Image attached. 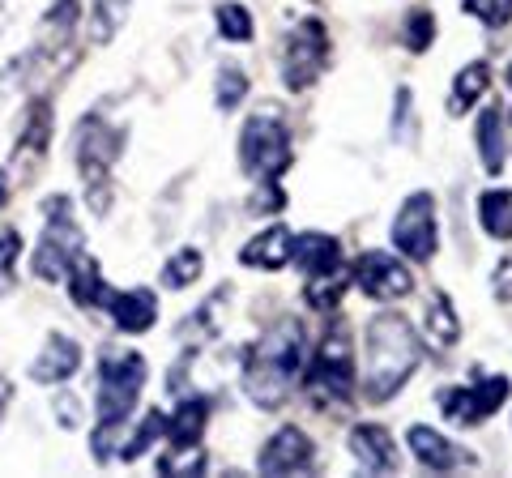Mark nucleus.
<instances>
[{"label":"nucleus","instance_id":"f257e3e1","mask_svg":"<svg viewBox=\"0 0 512 478\" xmlns=\"http://www.w3.org/2000/svg\"><path fill=\"white\" fill-rule=\"evenodd\" d=\"M303 372V325L295 316L269 325L244 355V393L256 410H278Z\"/></svg>","mask_w":512,"mask_h":478},{"label":"nucleus","instance_id":"f03ea898","mask_svg":"<svg viewBox=\"0 0 512 478\" xmlns=\"http://www.w3.org/2000/svg\"><path fill=\"white\" fill-rule=\"evenodd\" d=\"M419 359H423V342L402 312L372 316V325H367V355H363V397L367 402H389L414 376Z\"/></svg>","mask_w":512,"mask_h":478},{"label":"nucleus","instance_id":"7ed1b4c3","mask_svg":"<svg viewBox=\"0 0 512 478\" xmlns=\"http://www.w3.org/2000/svg\"><path fill=\"white\" fill-rule=\"evenodd\" d=\"M141 389H146V359L137 350H107L99 363V389H94V410H99V427H94V457L111 461L116 457V436H124V423L133 414Z\"/></svg>","mask_w":512,"mask_h":478},{"label":"nucleus","instance_id":"20e7f679","mask_svg":"<svg viewBox=\"0 0 512 478\" xmlns=\"http://www.w3.org/2000/svg\"><path fill=\"white\" fill-rule=\"evenodd\" d=\"M359 372H355V346L346 338V325H333L316 346L312 368L303 372V389H308L316 410H338L355 397Z\"/></svg>","mask_w":512,"mask_h":478},{"label":"nucleus","instance_id":"39448f33","mask_svg":"<svg viewBox=\"0 0 512 478\" xmlns=\"http://www.w3.org/2000/svg\"><path fill=\"white\" fill-rule=\"evenodd\" d=\"M239 167L256 184H282V171L291 167V129L278 111H256L239 133Z\"/></svg>","mask_w":512,"mask_h":478},{"label":"nucleus","instance_id":"423d86ee","mask_svg":"<svg viewBox=\"0 0 512 478\" xmlns=\"http://www.w3.org/2000/svg\"><path fill=\"white\" fill-rule=\"evenodd\" d=\"M124 150V133H116L111 124H103V116L82 120V137H77V171H82V184L90 188V205L94 210H107L111 197V167Z\"/></svg>","mask_w":512,"mask_h":478},{"label":"nucleus","instance_id":"0eeeda50","mask_svg":"<svg viewBox=\"0 0 512 478\" xmlns=\"http://www.w3.org/2000/svg\"><path fill=\"white\" fill-rule=\"evenodd\" d=\"M82 252H86V244H82V231H77L69 197H52L47 201V227L35 248V274L43 282H64L69 278V265L82 257Z\"/></svg>","mask_w":512,"mask_h":478},{"label":"nucleus","instance_id":"6e6552de","mask_svg":"<svg viewBox=\"0 0 512 478\" xmlns=\"http://www.w3.org/2000/svg\"><path fill=\"white\" fill-rule=\"evenodd\" d=\"M329 65V35L325 22L303 18L299 26H291V35L282 43V82L291 90H308L316 86V77Z\"/></svg>","mask_w":512,"mask_h":478},{"label":"nucleus","instance_id":"1a4fd4ad","mask_svg":"<svg viewBox=\"0 0 512 478\" xmlns=\"http://www.w3.org/2000/svg\"><path fill=\"white\" fill-rule=\"evenodd\" d=\"M440 227H436V197L431 193H410L402 201V210L393 218V248L402 252L406 261H431L440 244Z\"/></svg>","mask_w":512,"mask_h":478},{"label":"nucleus","instance_id":"9d476101","mask_svg":"<svg viewBox=\"0 0 512 478\" xmlns=\"http://www.w3.org/2000/svg\"><path fill=\"white\" fill-rule=\"evenodd\" d=\"M440 414L457 427H474V423H487L495 410L508 406V380L504 376H478L474 385L466 389H440Z\"/></svg>","mask_w":512,"mask_h":478},{"label":"nucleus","instance_id":"9b49d317","mask_svg":"<svg viewBox=\"0 0 512 478\" xmlns=\"http://www.w3.org/2000/svg\"><path fill=\"white\" fill-rule=\"evenodd\" d=\"M350 278H355L359 291L372 295V299H402V295H410V286H414L406 261L393 257V252H380V248L363 252V257L355 261V274Z\"/></svg>","mask_w":512,"mask_h":478},{"label":"nucleus","instance_id":"f8f14e48","mask_svg":"<svg viewBox=\"0 0 512 478\" xmlns=\"http://www.w3.org/2000/svg\"><path fill=\"white\" fill-rule=\"evenodd\" d=\"M312 457H316V449H312V440L299 432V427H278L274 436L265 440V449H261V474H269V478H278V474H303L312 466Z\"/></svg>","mask_w":512,"mask_h":478},{"label":"nucleus","instance_id":"ddd939ff","mask_svg":"<svg viewBox=\"0 0 512 478\" xmlns=\"http://www.w3.org/2000/svg\"><path fill=\"white\" fill-rule=\"evenodd\" d=\"M346 449H350V457H355L367 474H389V470H397V444H393V436L384 432L380 423L350 427V444H346Z\"/></svg>","mask_w":512,"mask_h":478},{"label":"nucleus","instance_id":"4468645a","mask_svg":"<svg viewBox=\"0 0 512 478\" xmlns=\"http://www.w3.org/2000/svg\"><path fill=\"white\" fill-rule=\"evenodd\" d=\"M77 368H82V346H77L69 333H52L35 355V363H30V376H35L39 385H64Z\"/></svg>","mask_w":512,"mask_h":478},{"label":"nucleus","instance_id":"2eb2a0df","mask_svg":"<svg viewBox=\"0 0 512 478\" xmlns=\"http://www.w3.org/2000/svg\"><path fill=\"white\" fill-rule=\"evenodd\" d=\"M406 440H410V453L419 457V466H427L431 474H448V470L470 466V461H474L466 449H461V444L444 440L440 432H431V427H423V423H414Z\"/></svg>","mask_w":512,"mask_h":478},{"label":"nucleus","instance_id":"dca6fc26","mask_svg":"<svg viewBox=\"0 0 512 478\" xmlns=\"http://www.w3.org/2000/svg\"><path fill=\"white\" fill-rule=\"evenodd\" d=\"M107 312H111V321H116L124 333H146L158 321V299H154V291H146V286H133V291H116V295H111Z\"/></svg>","mask_w":512,"mask_h":478},{"label":"nucleus","instance_id":"f3484780","mask_svg":"<svg viewBox=\"0 0 512 478\" xmlns=\"http://www.w3.org/2000/svg\"><path fill=\"white\" fill-rule=\"evenodd\" d=\"M291 248H295V231L269 227V231H261L256 239H248V244L239 248V261L265 269V274H278V269H286V261H291Z\"/></svg>","mask_w":512,"mask_h":478},{"label":"nucleus","instance_id":"a211bd4d","mask_svg":"<svg viewBox=\"0 0 512 478\" xmlns=\"http://www.w3.org/2000/svg\"><path fill=\"white\" fill-rule=\"evenodd\" d=\"M291 261L303 269V278L325 274V269H338V265H342V244H338V239H333V235L303 231V235H295Z\"/></svg>","mask_w":512,"mask_h":478},{"label":"nucleus","instance_id":"6ab92c4d","mask_svg":"<svg viewBox=\"0 0 512 478\" xmlns=\"http://www.w3.org/2000/svg\"><path fill=\"white\" fill-rule=\"evenodd\" d=\"M64 282H69V291H73V304H77V308H107V304H111V295H116V291H111V286L103 282L99 261L86 257V252L69 265V278H64Z\"/></svg>","mask_w":512,"mask_h":478},{"label":"nucleus","instance_id":"aec40b11","mask_svg":"<svg viewBox=\"0 0 512 478\" xmlns=\"http://www.w3.org/2000/svg\"><path fill=\"white\" fill-rule=\"evenodd\" d=\"M423 338H427L431 350H448L461 338V321H457V312H453V304H448L444 291L431 295L427 316H423Z\"/></svg>","mask_w":512,"mask_h":478},{"label":"nucleus","instance_id":"412c9836","mask_svg":"<svg viewBox=\"0 0 512 478\" xmlns=\"http://www.w3.org/2000/svg\"><path fill=\"white\" fill-rule=\"evenodd\" d=\"M478 154H483V171L500 175L504 171V111L500 107H483V116H478Z\"/></svg>","mask_w":512,"mask_h":478},{"label":"nucleus","instance_id":"4be33fe9","mask_svg":"<svg viewBox=\"0 0 512 478\" xmlns=\"http://www.w3.org/2000/svg\"><path fill=\"white\" fill-rule=\"evenodd\" d=\"M205 419H210V402L201 397H188L180 402V410L167 419V444H201V432H205Z\"/></svg>","mask_w":512,"mask_h":478},{"label":"nucleus","instance_id":"5701e85b","mask_svg":"<svg viewBox=\"0 0 512 478\" xmlns=\"http://www.w3.org/2000/svg\"><path fill=\"white\" fill-rule=\"evenodd\" d=\"M487 86H491L487 60H470V65L457 73V82H453V99H448V111H453V116H466V111L487 94Z\"/></svg>","mask_w":512,"mask_h":478},{"label":"nucleus","instance_id":"b1692460","mask_svg":"<svg viewBox=\"0 0 512 478\" xmlns=\"http://www.w3.org/2000/svg\"><path fill=\"white\" fill-rule=\"evenodd\" d=\"M478 218L491 239H512V188H487L478 197Z\"/></svg>","mask_w":512,"mask_h":478},{"label":"nucleus","instance_id":"393cba45","mask_svg":"<svg viewBox=\"0 0 512 478\" xmlns=\"http://www.w3.org/2000/svg\"><path fill=\"white\" fill-rule=\"evenodd\" d=\"M47 133H52V111H47V103H35L26 133L18 137V158H26L30 171H35V163H39L43 150H47Z\"/></svg>","mask_w":512,"mask_h":478},{"label":"nucleus","instance_id":"a878e982","mask_svg":"<svg viewBox=\"0 0 512 478\" xmlns=\"http://www.w3.org/2000/svg\"><path fill=\"white\" fill-rule=\"evenodd\" d=\"M128 5H133V0H90V35H94V43H107L128 22Z\"/></svg>","mask_w":512,"mask_h":478},{"label":"nucleus","instance_id":"bb28decb","mask_svg":"<svg viewBox=\"0 0 512 478\" xmlns=\"http://www.w3.org/2000/svg\"><path fill=\"white\" fill-rule=\"evenodd\" d=\"M346 282H350V274L338 265V269H325V274H312L308 282H303V295H308L312 308H333L342 299Z\"/></svg>","mask_w":512,"mask_h":478},{"label":"nucleus","instance_id":"cd10ccee","mask_svg":"<svg viewBox=\"0 0 512 478\" xmlns=\"http://www.w3.org/2000/svg\"><path fill=\"white\" fill-rule=\"evenodd\" d=\"M197 278H201V252L197 248H180L163 265V286H171V291H184V286H192Z\"/></svg>","mask_w":512,"mask_h":478},{"label":"nucleus","instance_id":"c85d7f7f","mask_svg":"<svg viewBox=\"0 0 512 478\" xmlns=\"http://www.w3.org/2000/svg\"><path fill=\"white\" fill-rule=\"evenodd\" d=\"M163 474H201L205 470V453L201 444H167V453L158 457Z\"/></svg>","mask_w":512,"mask_h":478},{"label":"nucleus","instance_id":"c756f323","mask_svg":"<svg viewBox=\"0 0 512 478\" xmlns=\"http://www.w3.org/2000/svg\"><path fill=\"white\" fill-rule=\"evenodd\" d=\"M214 22H218V35H222V39H231V43H248V39H252V13H248L244 5H235V0L218 5Z\"/></svg>","mask_w":512,"mask_h":478},{"label":"nucleus","instance_id":"7c9ffc66","mask_svg":"<svg viewBox=\"0 0 512 478\" xmlns=\"http://www.w3.org/2000/svg\"><path fill=\"white\" fill-rule=\"evenodd\" d=\"M244 99H248V77H244V69L227 60V65L218 69V111H235Z\"/></svg>","mask_w":512,"mask_h":478},{"label":"nucleus","instance_id":"2f4dec72","mask_svg":"<svg viewBox=\"0 0 512 478\" xmlns=\"http://www.w3.org/2000/svg\"><path fill=\"white\" fill-rule=\"evenodd\" d=\"M18 257H22V235L5 227L0 231V295H9L13 282H18Z\"/></svg>","mask_w":512,"mask_h":478},{"label":"nucleus","instance_id":"473e14b6","mask_svg":"<svg viewBox=\"0 0 512 478\" xmlns=\"http://www.w3.org/2000/svg\"><path fill=\"white\" fill-rule=\"evenodd\" d=\"M431 39H436V18H431V9H414L406 18V47L410 52H427Z\"/></svg>","mask_w":512,"mask_h":478},{"label":"nucleus","instance_id":"72a5a7b5","mask_svg":"<svg viewBox=\"0 0 512 478\" xmlns=\"http://www.w3.org/2000/svg\"><path fill=\"white\" fill-rule=\"evenodd\" d=\"M163 427H167V419H163V414H158V410H150L146 419H141V427L133 432V444H124V461H133V457L146 453L150 444H154L158 436H163Z\"/></svg>","mask_w":512,"mask_h":478},{"label":"nucleus","instance_id":"f704fd0d","mask_svg":"<svg viewBox=\"0 0 512 478\" xmlns=\"http://www.w3.org/2000/svg\"><path fill=\"white\" fill-rule=\"evenodd\" d=\"M466 13L495 30V26H508V18H512V0H466Z\"/></svg>","mask_w":512,"mask_h":478},{"label":"nucleus","instance_id":"c9c22d12","mask_svg":"<svg viewBox=\"0 0 512 478\" xmlns=\"http://www.w3.org/2000/svg\"><path fill=\"white\" fill-rule=\"evenodd\" d=\"M491 291H495V299H500V304H512V257H504L500 269H495Z\"/></svg>","mask_w":512,"mask_h":478},{"label":"nucleus","instance_id":"e433bc0d","mask_svg":"<svg viewBox=\"0 0 512 478\" xmlns=\"http://www.w3.org/2000/svg\"><path fill=\"white\" fill-rule=\"evenodd\" d=\"M9 397H13V389H9V380L0 376V419H5V406H9Z\"/></svg>","mask_w":512,"mask_h":478},{"label":"nucleus","instance_id":"4c0bfd02","mask_svg":"<svg viewBox=\"0 0 512 478\" xmlns=\"http://www.w3.org/2000/svg\"><path fill=\"white\" fill-rule=\"evenodd\" d=\"M0 205H5V175H0Z\"/></svg>","mask_w":512,"mask_h":478},{"label":"nucleus","instance_id":"58836bf2","mask_svg":"<svg viewBox=\"0 0 512 478\" xmlns=\"http://www.w3.org/2000/svg\"><path fill=\"white\" fill-rule=\"evenodd\" d=\"M508 86H512V65H508Z\"/></svg>","mask_w":512,"mask_h":478}]
</instances>
